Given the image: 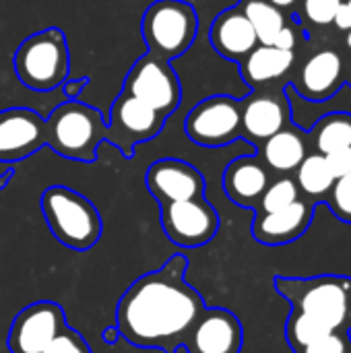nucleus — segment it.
<instances>
[{
	"instance_id": "1",
	"label": "nucleus",
	"mask_w": 351,
	"mask_h": 353,
	"mask_svg": "<svg viewBox=\"0 0 351 353\" xmlns=\"http://www.w3.org/2000/svg\"><path fill=\"white\" fill-rule=\"evenodd\" d=\"M188 259L174 254L153 273L139 277L116 306L120 337L134 347L182 353L194 321L207 308L203 296L186 281Z\"/></svg>"
},
{
	"instance_id": "2",
	"label": "nucleus",
	"mask_w": 351,
	"mask_h": 353,
	"mask_svg": "<svg viewBox=\"0 0 351 353\" xmlns=\"http://www.w3.org/2000/svg\"><path fill=\"white\" fill-rule=\"evenodd\" d=\"M106 139L108 122L101 112L79 99L62 101L46 120V145L66 159L93 163Z\"/></svg>"
},
{
	"instance_id": "3",
	"label": "nucleus",
	"mask_w": 351,
	"mask_h": 353,
	"mask_svg": "<svg viewBox=\"0 0 351 353\" xmlns=\"http://www.w3.org/2000/svg\"><path fill=\"white\" fill-rule=\"evenodd\" d=\"M41 213L54 238L70 250H91L103 234L97 207L68 186L56 184L46 188L41 194Z\"/></svg>"
},
{
	"instance_id": "4",
	"label": "nucleus",
	"mask_w": 351,
	"mask_h": 353,
	"mask_svg": "<svg viewBox=\"0 0 351 353\" xmlns=\"http://www.w3.org/2000/svg\"><path fill=\"white\" fill-rule=\"evenodd\" d=\"M12 68L21 85L31 91L60 87L70 70V52L62 29L48 27L29 35L14 52Z\"/></svg>"
},
{
	"instance_id": "5",
	"label": "nucleus",
	"mask_w": 351,
	"mask_h": 353,
	"mask_svg": "<svg viewBox=\"0 0 351 353\" xmlns=\"http://www.w3.org/2000/svg\"><path fill=\"white\" fill-rule=\"evenodd\" d=\"M273 285L292 308H298L335 331L345 329L350 308L351 277L321 275V277H283L277 275Z\"/></svg>"
},
{
	"instance_id": "6",
	"label": "nucleus",
	"mask_w": 351,
	"mask_h": 353,
	"mask_svg": "<svg viewBox=\"0 0 351 353\" xmlns=\"http://www.w3.org/2000/svg\"><path fill=\"white\" fill-rule=\"evenodd\" d=\"M141 31L149 54L170 62L186 54L194 43L199 17L190 2L155 0L143 14Z\"/></svg>"
},
{
	"instance_id": "7",
	"label": "nucleus",
	"mask_w": 351,
	"mask_h": 353,
	"mask_svg": "<svg viewBox=\"0 0 351 353\" xmlns=\"http://www.w3.org/2000/svg\"><path fill=\"white\" fill-rule=\"evenodd\" d=\"M166 120L168 116L122 91L110 108V116L106 120L108 122L106 141L118 147L120 153L126 159H130L134 155L137 145L155 139L163 130Z\"/></svg>"
},
{
	"instance_id": "8",
	"label": "nucleus",
	"mask_w": 351,
	"mask_h": 353,
	"mask_svg": "<svg viewBox=\"0 0 351 353\" xmlns=\"http://www.w3.org/2000/svg\"><path fill=\"white\" fill-rule=\"evenodd\" d=\"M122 91L145 101L163 116L174 114L182 101V85L176 70L168 60L155 58L149 52L130 66Z\"/></svg>"
},
{
	"instance_id": "9",
	"label": "nucleus",
	"mask_w": 351,
	"mask_h": 353,
	"mask_svg": "<svg viewBox=\"0 0 351 353\" xmlns=\"http://www.w3.org/2000/svg\"><path fill=\"white\" fill-rule=\"evenodd\" d=\"M184 128L201 147H223L240 137L242 105L230 95H211L188 112Z\"/></svg>"
},
{
	"instance_id": "10",
	"label": "nucleus",
	"mask_w": 351,
	"mask_h": 353,
	"mask_svg": "<svg viewBox=\"0 0 351 353\" xmlns=\"http://www.w3.org/2000/svg\"><path fill=\"white\" fill-rule=\"evenodd\" d=\"M161 230L180 248L209 244L219 232V215L205 196L161 203Z\"/></svg>"
},
{
	"instance_id": "11",
	"label": "nucleus",
	"mask_w": 351,
	"mask_h": 353,
	"mask_svg": "<svg viewBox=\"0 0 351 353\" xmlns=\"http://www.w3.org/2000/svg\"><path fill=\"white\" fill-rule=\"evenodd\" d=\"M66 327V316L60 304L41 300L25 306L12 321L8 331L10 353H41L52 339Z\"/></svg>"
},
{
	"instance_id": "12",
	"label": "nucleus",
	"mask_w": 351,
	"mask_h": 353,
	"mask_svg": "<svg viewBox=\"0 0 351 353\" xmlns=\"http://www.w3.org/2000/svg\"><path fill=\"white\" fill-rule=\"evenodd\" d=\"M242 345V323L225 308H205L182 343L188 353H240Z\"/></svg>"
},
{
	"instance_id": "13",
	"label": "nucleus",
	"mask_w": 351,
	"mask_h": 353,
	"mask_svg": "<svg viewBox=\"0 0 351 353\" xmlns=\"http://www.w3.org/2000/svg\"><path fill=\"white\" fill-rule=\"evenodd\" d=\"M46 145V120L29 108L0 112V161L14 163Z\"/></svg>"
},
{
	"instance_id": "14",
	"label": "nucleus",
	"mask_w": 351,
	"mask_h": 353,
	"mask_svg": "<svg viewBox=\"0 0 351 353\" xmlns=\"http://www.w3.org/2000/svg\"><path fill=\"white\" fill-rule=\"evenodd\" d=\"M145 186L153 199L161 203L188 201L205 196V176L188 161L182 159H157L145 172Z\"/></svg>"
},
{
	"instance_id": "15",
	"label": "nucleus",
	"mask_w": 351,
	"mask_h": 353,
	"mask_svg": "<svg viewBox=\"0 0 351 353\" xmlns=\"http://www.w3.org/2000/svg\"><path fill=\"white\" fill-rule=\"evenodd\" d=\"M312 221V207L304 201H296L279 211L257 213L252 223V236L265 246H283L296 242Z\"/></svg>"
},
{
	"instance_id": "16",
	"label": "nucleus",
	"mask_w": 351,
	"mask_h": 353,
	"mask_svg": "<svg viewBox=\"0 0 351 353\" xmlns=\"http://www.w3.org/2000/svg\"><path fill=\"white\" fill-rule=\"evenodd\" d=\"M209 37L215 52L230 60L246 58L259 43L254 27L238 8H228L219 12L211 25Z\"/></svg>"
},
{
	"instance_id": "17",
	"label": "nucleus",
	"mask_w": 351,
	"mask_h": 353,
	"mask_svg": "<svg viewBox=\"0 0 351 353\" xmlns=\"http://www.w3.org/2000/svg\"><path fill=\"white\" fill-rule=\"evenodd\" d=\"M269 186L267 170L252 157L234 159L223 174V190L228 199L240 207L254 209Z\"/></svg>"
},
{
	"instance_id": "18",
	"label": "nucleus",
	"mask_w": 351,
	"mask_h": 353,
	"mask_svg": "<svg viewBox=\"0 0 351 353\" xmlns=\"http://www.w3.org/2000/svg\"><path fill=\"white\" fill-rule=\"evenodd\" d=\"M285 122V110L271 95H254L242 108V128L254 139H269L279 132Z\"/></svg>"
},
{
	"instance_id": "19",
	"label": "nucleus",
	"mask_w": 351,
	"mask_h": 353,
	"mask_svg": "<svg viewBox=\"0 0 351 353\" xmlns=\"http://www.w3.org/2000/svg\"><path fill=\"white\" fill-rule=\"evenodd\" d=\"M292 64H294L292 50H279L275 46H259L246 56L242 64V77L246 79L248 85H259L279 79L292 68Z\"/></svg>"
},
{
	"instance_id": "20",
	"label": "nucleus",
	"mask_w": 351,
	"mask_h": 353,
	"mask_svg": "<svg viewBox=\"0 0 351 353\" xmlns=\"http://www.w3.org/2000/svg\"><path fill=\"white\" fill-rule=\"evenodd\" d=\"M339 74H341L339 54L333 50H323L304 64L300 81L308 95L321 97V95H327L337 85Z\"/></svg>"
},
{
	"instance_id": "21",
	"label": "nucleus",
	"mask_w": 351,
	"mask_h": 353,
	"mask_svg": "<svg viewBox=\"0 0 351 353\" xmlns=\"http://www.w3.org/2000/svg\"><path fill=\"white\" fill-rule=\"evenodd\" d=\"M263 155L267 165H271L275 172H292L306 157V147L298 132L281 128L267 139Z\"/></svg>"
},
{
	"instance_id": "22",
	"label": "nucleus",
	"mask_w": 351,
	"mask_h": 353,
	"mask_svg": "<svg viewBox=\"0 0 351 353\" xmlns=\"http://www.w3.org/2000/svg\"><path fill=\"white\" fill-rule=\"evenodd\" d=\"M333 331L335 329L329 327L327 323H323L298 308L290 310V316L285 323V339H288V345L292 347V352H300V350L308 347L310 343L331 335Z\"/></svg>"
},
{
	"instance_id": "23",
	"label": "nucleus",
	"mask_w": 351,
	"mask_h": 353,
	"mask_svg": "<svg viewBox=\"0 0 351 353\" xmlns=\"http://www.w3.org/2000/svg\"><path fill=\"white\" fill-rule=\"evenodd\" d=\"M242 12L254 27L257 39L261 41V46H273L275 35L285 25L281 10L267 0H244Z\"/></svg>"
},
{
	"instance_id": "24",
	"label": "nucleus",
	"mask_w": 351,
	"mask_h": 353,
	"mask_svg": "<svg viewBox=\"0 0 351 353\" xmlns=\"http://www.w3.org/2000/svg\"><path fill=\"white\" fill-rule=\"evenodd\" d=\"M298 184L308 196H323L333 188L335 178L325 161V155H308L302 159L298 165Z\"/></svg>"
},
{
	"instance_id": "25",
	"label": "nucleus",
	"mask_w": 351,
	"mask_h": 353,
	"mask_svg": "<svg viewBox=\"0 0 351 353\" xmlns=\"http://www.w3.org/2000/svg\"><path fill=\"white\" fill-rule=\"evenodd\" d=\"M317 147L323 155L343 147H351V118L333 116L327 122H323L317 137Z\"/></svg>"
},
{
	"instance_id": "26",
	"label": "nucleus",
	"mask_w": 351,
	"mask_h": 353,
	"mask_svg": "<svg viewBox=\"0 0 351 353\" xmlns=\"http://www.w3.org/2000/svg\"><path fill=\"white\" fill-rule=\"evenodd\" d=\"M298 199H300L298 184L290 178H281L265 188V192L259 199L254 209H257V213H271V211H279V209L296 203Z\"/></svg>"
},
{
	"instance_id": "27",
	"label": "nucleus",
	"mask_w": 351,
	"mask_h": 353,
	"mask_svg": "<svg viewBox=\"0 0 351 353\" xmlns=\"http://www.w3.org/2000/svg\"><path fill=\"white\" fill-rule=\"evenodd\" d=\"M41 353H93L89 343L85 341V337L74 331L72 327H64L56 339H52V343L43 350Z\"/></svg>"
},
{
	"instance_id": "28",
	"label": "nucleus",
	"mask_w": 351,
	"mask_h": 353,
	"mask_svg": "<svg viewBox=\"0 0 351 353\" xmlns=\"http://www.w3.org/2000/svg\"><path fill=\"white\" fill-rule=\"evenodd\" d=\"M329 192H331L329 205H331L333 213L339 219L351 223V174L343 176V178H337Z\"/></svg>"
},
{
	"instance_id": "29",
	"label": "nucleus",
	"mask_w": 351,
	"mask_h": 353,
	"mask_svg": "<svg viewBox=\"0 0 351 353\" xmlns=\"http://www.w3.org/2000/svg\"><path fill=\"white\" fill-rule=\"evenodd\" d=\"M348 333H350V331H345V329L333 331L331 335H327V337H323V339L310 343L308 347H304V350L294 353H345V350L350 347L351 343Z\"/></svg>"
},
{
	"instance_id": "30",
	"label": "nucleus",
	"mask_w": 351,
	"mask_h": 353,
	"mask_svg": "<svg viewBox=\"0 0 351 353\" xmlns=\"http://www.w3.org/2000/svg\"><path fill=\"white\" fill-rule=\"evenodd\" d=\"M341 0H304V10L308 19L317 25L333 23Z\"/></svg>"
},
{
	"instance_id": "31",
	"label": "nucleus",
	"mask_w": 351,
	"mask_h": 353,
	"mask_svg": "<svg viewBox=\"0 0 351 353\" xmlns=\"http://www.w3.org/2000/svg\"><path fill=\"white\" fill-rule=\"evenodd\" d=\"M325 161H327V165H329L335 180L348 176V174H351V147H343V149L327 153Z\"/></svg>"
},
{
	"instance_id": "32",
	"label": "nucleus",
	"mask_w": 351,
	"mask_h": 353,
	"mask_svg": "<svg viewBox=\"0 0 351 353\" xmlns=\"http://www.w3.org/2000/svg\"><path fill=\"white\" fill-rule=\"evenodd\" d=\"M273 46H275V48H279V50H294V46H296V33H294V29L283 25V27H281V31L275 35Z\"/></svg>"
},
{
	"instance_id": "33",
	"label": "nucleus",
	"mask_w": 351,
	"mask_h": 353,
	"mask_svg": "<svg viewBox=\"0 0 351 353\" xmlns=\"http://www.w3.org/2000/svg\"><path fill=\"white\" fill-rule=\"evenodd\" d=\"M89 83V79H74V81H64L60 87H64V95L68 97V99H74L83 89H85V85Z\"/></svg>"
},
{
	"instance_id": "34",
	"label": "nucleus",
	"mask_w": 351,
	"mask_h": 353,
	"mask_svg": "<svg viewBox=\"0 0 351 353\" xmlns=\"http://www.w3.org/2000/svg\"><path fill=\"white\" fill-rule=\"evenodd\" d=\"M118 337H120V331H118L116 325H110V327L103 329V341H106V345H114L118 341Z\"/></svg>"
},
{
	"instance_id": "35",
	"label": "nucleus",
	"mask_w": 351,
	"mask_h": 353,
	"mask_svg": "<svg viewBox=\"0 0 351 353\" xmlns=\"http://www.w3.org/2000/svg\"><path fill=\"white\" fill-rule=\"evenodd\" d=\"M267 2H271V4H275L277 8H283V6H292L296 0H267Z\"/></svg>"
},
{
	"instance_id": "36",
	"label": "nucleus",
	"mask_w": 351,
	"mask_h": 353,
	"mask_svg": "<svg viewBox=\"0 0 351 353\" xmlns=\"http://www.w3.org/2000/svg\"><path fill=\"white\" fill-rule=\"evenodd\" d=\"M345 331H351V294H350V308H348V321H345Z\"/></svg>"
},
{
	"instance_id": "37",
	"label": "nucleus",
	"mask_w": 351,
	"mask_h": 353,
	"mask_svg": "<svg viewBox=\"0 0 351 353\" xmlns=\"http://www.w3.org/2000/svg\"><path fill=\"white\" fill-rule=\"evenodd\" d=\"M348 46H350V50H351V29H350V33H348Z\"/></svg>"
},
{
	"instance_id": "38",
	"label": "nucleus",
	"mask_w": 351,
	"mask_h": 353,
	"mask_svg": "<svg viewBox=\"0 0 351 353\" xmlns=\"http://www.w3.org/2000/svg\"><path fill=\"white\" fill-rule=\"evenodd\" d=\"M345 4H348V10H350V19H351V0H348Z\"/></svg>"
},
{
	"instance_id": "39",
	"label": "nucleus",
	"mask_w": 351,
	"mask_h": 353,
	"mask_svg": "<svg viewBox=\"0 0 351 353\" xmlns=\"http://www.w3.org/2000/svg\"><path fill=\"white\" fill-rule=\"evenodd\" d=\"M345 353H351V343H350V347H348V350H345Z\"/></svg>"
}]
</instances>
